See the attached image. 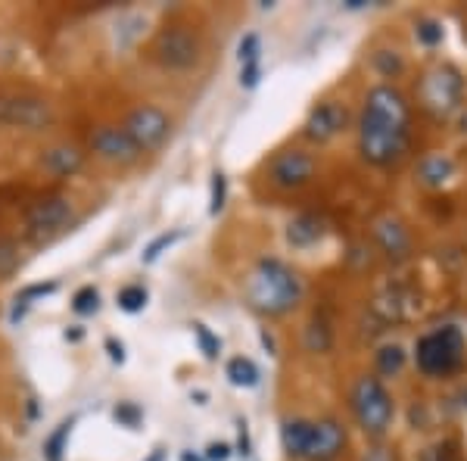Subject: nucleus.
<instances>
[{"label": "nucleus", "mask_w": 467, "mask_h": 461, "mask_svg": "<svg viewBox=\"0 0 467 461\" xmlns=\"http://www.w3.org/2000/svg\"><path fill=\"white\" fill-rule=\"evenodd\" d=\"M411 107L405 94L393 85L368 90L365 110L358 119V153L371 165H393L409 147Z\"/></svg>", "instance_id": "nucleus-1"}, {"label": "nucleus", "mask_w": 467, "mask_h": 461, "mask_svg": "<svg viewBox=\"0 0 467 461\" xmlns=\"http://www.w3.org/2000/svg\"><path fill=\"white\" fill-rule=\"evenodd\" d=\"M244 299L253 312L268 315V319H281V315H287L299 306L303 281H299V275L287 262L259 259L244 281Z\"/></svg>", "instance_id": "nucleus-2"}, {"label": "nucleus", "mask_w": 467, "mask_h": 461, "mask_svg": "<svg viewBox=\"0 0 467 461\" xmlns=\"http://www.w3.org/2000/svg\"><path fill=\"white\" fill-rule=\"evenodd\" d=\"M352 414H356L358 427L365 430L368 436H383L393 424V396L383 387L380 377H358L356 387H352Z\"/></svg>", "instance_id": "nucleus-3"}, {"label": "nucleus", "mask_w": 467, "mask_h": 461, "mask_svg": "<svg viewBox=\"0 0 467 461\" xmlns=\"http://www.w3.org/2000/svg\"><path fill=\"white\" fill-rule=\"evenodd\" d=\"M202 44L200 35L184 22H171L156 32L153 44H150V57L162 66L165 72H187L200 63Z\"/></svg>", "instance_id": "nucleus-4"}, {"label": "nucleus", "mask_w": 467, "mask_h": 461, "mask_svg": "<svg viewBox=\"0 0 467 461\" xmlns=\"http://www.w3.org/2000/svg\"><path fill=\"white\" fill-rule=\"evenodd\" d=\"M464 100V79L455 66H433L418 81V103L436 119H449Z\"/></svg>", "instance_id": "nucleus-5"}, {"label": "nucleus", "mask_w": 467, "mask_h": 461, "mask_svg": "<svg viewBox=\"0 0 467 461\" xmlns=\"http://www.w3.org/2000/svg\"><path fill=\"white\" fill-rule=\"evenodd\" d=\"M464 361V337L458 328H436L418 340V368L431 377L451 374Z\"/></svg>", "instance_id": "nucleus-6"}, {"label": "nucleus", "mask_w": 467, "mask_h": 461, "mask_svg": "<svg viewBox=\"0 0 467 461\" xmlns=\"http://www.w3.org/2000/svg\"><path fill=\"white\" fill-rule=\"evenodd\" d=\"M54 122V103L32 90H4L0 94V125L19 131H44Z\"/></svg>", "instance_id": "nucleus-7"}, {"label": "nucleus", "mask_w": 467, "mask_h": 461, "mask_svg": "<svg viewBox=\"0 0 467 461\" xmlns=\"http://www.w3.org/2000/svg\"><path fill=\"white\" fill-rule=\"evenodd\" d=\"M72 218V200L69 196H41L26 209V237L32 244H47L50 237H57L59 231L69 225Z\"/></svg>", "instance_id": "nucleus-8"}, {"label": "nucleus", "mask_w": 467, "mask_h": 461, "mask_svg": "<svg viewBox=\"0 0 467 461\" xmlns=\"http://www.w3.org/2000/svg\"><path fill=\"white\" fill-rule=\"evenodd\" d=\"M122 128L131 134V141L138 143L144 153H153V150H160L162 143L169 141L171 119H169V112L153 107V103H140V107H134L125 116Z\"/></svg>", "instance_id": "nucleus-9"}, {"label": "nucleus", "mask_w": 467, "mask_h": 461, "mask_svg": "<svg viewBox=\"0 0 467 461\" xmlns=\"http://www.w3.org/2000/svg\"><path fill=\"white\" fill-rule=\"evenodd\" d=\"M90 153L100 156L109 165H134L144 156V150L131 141V134L122 125H97L90 134Z\"/></svg>", "instance_id": "nucleus-10"}, {"label": "nucleus", "mask_w": 467, "mask_h": 461, "mask_svg": "<svg viewBox=\"0 0 467 461\" xmlns=\"http://www.w3.org/2000/svg\"><path fill=\"white\" fill-rule=\"evenodd\" d=\"M315 175V156L306 150H284L268 165V181L277 191H299Z\"/></svg>", "instance_id": "nucleus-11"}, {"label": "nucleus", "mask_w": 467, "mask_h": 461, "mask_svg": "<svg viewBox=\"0 0 467 461\" xmlns=\"http://www.w3.org/2000/svg\"><path fill=\"white\" fill-rule=\"evenodd\" d=\"M346 122H349V112H346L343 103L324 100L312 112H308V119L303 125V134L312 143H327V141H334L337 134L343 131Z\"/></svg>", "instance_id": "nucleus-12"}, {"label": "nucleus", "mask_w": 467, "mask_h": 461, "mask_svg": "<svg viewBox=\"0 0 467 461\" xmlns=\"http://www.w3.org/2000/svg\"><path fill=\"white\" fill-rule=\"evenodd\" d=\"M346 449V427L337 418H321L312 424V440L303 461H334Z\"/></svg>", "instance_id": "nucleus-13"}, {"label": "nucleus", "mask_w": 467, "mask_h": 461, "mask_svg": "<svg viewBox=\"0 0 467 461\" xmlns=\"http://www.w3.org/2000/svg\"><path fill=\"white\" fill-rule=\"evenodd\" d=\"M41 172L50 178H72L85 169V150L78 143H54L41 153Z\"/></svg>", "instance_id": "nucleus-14"}, {"label": "nucleus", "mask_w": 467, "mask_h": 461, "mask_svg": "<svg viewBox=\"0 0 467 461\" xmlns=\"http://www.w3.org/2000/svg\"><path fill=\"white\" fill-rule=\"evenodd\" d=\"M374 240H378V246L389 256V259H405V256L411 253L409 228L393 215H383L374 222Z\"/></svg>", "instance_id": "nucleus-15"}, {"label": "nucleus", "mask_w": 467, "mask_h": 461, "mask_svg": "<svg viewBox=\"0 0 467 461\" xmlns=\"http://www.w3.org/2000/svg\"><path fill=\"white\" fill-rule=\"evenodd\" d=\"M312 424L315 421H306V418H287L281 424V445H284V452H287V458L303 461L306 445L312 440Z\"/></svg>", "instance_id": "nucleus-16"}, {"label": "nucleus", "mask_w": 467, "mask_h": 461, "mask_svg": "<svg viewBox=\"0 0 467 461\" xmlns=\"http://www.w3.org/2000/svg\"><path fill=\"white\" fill-rule=\"evenodd\" d=\"M324 237V222L318 215H296L287 225V244L296 249L315 246Z\"/></svg>", "instance_id": "nucleus-17"}, {"label": "nucleus", "mask_w": 467, "mask_h": 461, "mask_svg": "<svg viewBox=\"0 0 467 461\" xmlns=\"http://www.w3.org/2000/svg\"><path fill=\"white\" fill-rule=\"evenodd\" d=\"M78 418H63L59 424L54 427V434L44 440L41 452H44V461H63L66 458V445H69V436H72V427Z\"/></svg>", "instance_id": "nucleus-18"}, {"label": "nucleus", "mask_w": 467, "mask_h": 461, "mask_svg": "<svg viewBox=\"0 0 467 461\" xmlns=\"http://www.w3.org/2000/svg\"><path fill=\"white\" fill-rule=\"evenodd\" d=\"M451 172H455V165H451L449 156H427V160L420 162L418 175L427 187H442L451 178Z\"/></svg>", "instance_id": "nucleus-19"}, {"label": "nucleus", "mask_w": 467, "mask_h": 461, "mask_svg": "<svg viewBox=\"0 0 467 461\" xmlns=\"http://www.w3.org/2000/svg\"><path fill=\"white\" fill-rule=\"evenodd\" d=\"M224 374H228V381L234 387H255L259 383V368L253 365V359H244V355H234V359L224 365Z\"/></svg>", "instance_id": "nucleus-20"}, {"label": "nucleus", "mask_w": 467, "mask_h": 461, "mask_svg": "<svg viewBox=\"0 0 467 461\" xmlns=\"http://www.w3.org/2000/svg\"><path fill=\"white\" fill-rule=\"evenodd\" d=\"M405 365V350L399 343H389V346H380L378 352V372L383 377H396L399 372H402Z\"/></svg>", "instance_id": "nucleus-21"}, {"label": "nucleus", "mask_w": 467, "mask_h": 461, "mask_svg": "<svg viewBox=\"0 0 467 461\" xmlns=\"http://www.w3.org/2000/svg\"><path fill=\"white\" fill-rule=\"evenodd\" d=\"M147 299H150V293L144 284H125L122 290L116 293V302L122 312H140V309L147 306Z\"/></svg>", "instance_id": "nucleus-22"}, {"label": "nucleus", "mask_w": 467, "mask_h": 461, "mask_svg": "<svg viewBox=\"0 0 467 461\" xmlns=\"http://www.w3.org/2000/svg\"><path fill=\"white\" fill-rule=\"evenodd\" d=\"M330 343H334V334H330L327 321H318V319H315V321L306 328V346H308L312 352H327V350H330Z\"/></svg>", "instance_id": "nucleus-23"}, {"label": "nucleus", "mask_w": 467, "mask_h": 461, "mask_svg": "<svg viewBox=\"0 0 467 461\" xmlns=\"http://www.w3.org/2000/svg\"><path fill=\"white\" fill-rule=\"evenodd\" d=\"M97 309H100V290H97L94 284L78 287L75 297H72V312L75 315H94Z\"/></svg>", "instance_id": "nucleus-24"}, {"label": "nucleus", "mask_w": 467, "mask_h": 461, "mask_svg": "<svg viewBox=\"0 0 467 461\" xmlns=\"http://www.w3.org/2000/svg\"><path fill=\"white\" fill-rule=\"evenodd\" d=\"M228 203V178L224 172H213V181H209V215H218Z\"/></svg>", "instance_id": "nucleus-25"}, {"label": "nucleus", "mask_w": 467, "mask_h": 461, "mask_svg": "<svg viewBox=\"0 0 467 461\" xmlns=\"http://www.w3.org/2000/svg\"><path fill=\"white\" fill-rule=\"evenodd\" d=\"M181 237H184V231H165V234H160V237H156V240H150V246L144 249V256H140V262H144V266H153V262L160 259V256L165 253V249L175 246Z\"/></svg>", "instance_id": "nucleus-26"}, {"label": "nucleus", "mask_w": 467, "mask_h": 461, "mask_svg": "<svg viewBox=\"0 0 467 461\" xmlns=\"http://www.w3.org/2000/svg\"><path fill=\"white\" fill-rule=\"evenodd\" d=\"M237 59H240V66H259V63H262V37L255 35V32L240 37V44H237Z\"/></svg>", "instance_id": "nucleus-27"}, {"label": "nucleus", "mask_w": 467, "mask_h": 461, "mask_svg": "<svg viewBox=\"0 0 467 461\" xmlns=\"http://www.w3.org/2000/svg\"><path fill=\"white\" fill-rule=\"evenodd\" d=\"M19 268V246L13 237H0V281L13 275Z\"/></svg>", "instance_id": "nucleus-28"}, {"label": "nucleus", "mask_w": 467, "mask_h": 461, "mask_svg": "<svg viewBox=\"0 0 467 461\" xmlns=\"http://www.w3.org/2000/svg\"><path fill=\"white\" fill-rule=\"evenodd\" d=\"M191 328H193V337H197V343H200L202 355H206L209 361H215V359H218V352H222V340H218L202 321H193Z\"/></svg>", "instance_id": "nucleus-29"}, {"label": "nucleus", "mask_w": 467, "mask_h": 461, "mask_svg": "<svg viewBox=\"0 0 467 461\" xmlns=\"http://www.w3.org/2000/svg\"><path fill=\"white\" fill-rule=\"evenodd\" d=\"M414 35H418V41L424 44V47H436V44L442 41V26L436 19H420L418 26H414Z\"/></svg>", "instance_id": "nucleus-30"}, {"label": "nucleus", "mask_w": 467, "mask_h": 461, "mask_svg": "<svg viewBox=\"0 0 467 461\" xmlns=\"http://www.w3.org/2000/svg\"><path fill=\"white\" fill-rule=\"evenodd\" d=\"M112 418H116L122 427L134 430L140 421H144V412H140V405H134V403H119L116 408H112Z\"/></svg>", "instance_id": "nucleus-31"}, {"label": "nucleus", "mask_w": 467, "mask_h": 461, "mask_svg": "<svg viewBox=\"0 0 467 461\" xmlns=\"http://www.w3.org/2000/svg\"><path fill=\"white\" fill-rule=\"evenodd\" d=\"M59 290L57 281H47V284H28L19 290V302H32V299H41V297H54V293Z\"/></svg>", "instance_id": "nucleus-32"}, {"label": "nucleus", "mask_w": 467, "mask_h": 461, "mask_svg": "<svg viewBox=\"0 0 467 461\" xmlns=\"http://www.w3.org/2000/svg\"><path fill=\"white\" fill-rule=\"evenodd\" d=\"M374 63H378V69H380L383 75H396L399 69H402V59H399L396 54L389 57V50H380V54L374 57Z\"/></svg>", "instance_id": "nucleus-33"}, {"label": "nucleus", "mask_w": 467, "mask_h": 461, "mask_svg": "<svg viewBox=\"0 0 467 461\" xmlns=\"http://www.w3.org/2000/svg\"><path fill=\"white\" fill-rule=\"evenodd\" d=\"M231 456V445L228 443H213L206 449V461H228Z\"/></svg>", "instance_id": "nucleus-34"}, {"label": "nucleus", "mask_w": 467, "mask_h": 461, "mask_svg": "<svg viewBox=\"0 0 467 461\" xmlns=\"http://www.w3.org/2000/svg\"><path fill=\"white\" fill-rule=\"evenodd\" d=\"M237 449H240V456H250V430H246V421H240L237 424Z\"/></svg>", "instance_id": "nucleus-35"}, {"label": "nucleus", "mask_w": 467, "mask_h": 461, "mask_svg": "<svg viewBox=\"0 0 467 461\" xmlns=\"http://www.w3.org/2000/svg\"><path fill=\"white\" fill-rule=\"evenodd\" d=\"M107 350H109V359H112V361H119V365H122V361H125V346L119 343L116 337H107Z\"/></svg>", "instance_id": "nucleus-36"}, {"label": "nucleus", "mask_w": 467, "mask_h": 461, "mask_svg": "<svg viewBox=\"0 0 467 461\" xmlns=\"http://www.w3.org/2000/svg\"><path fill=\"white\" fill-rule=\"evenodd\" d=\"M365 461H393V456H389V449H371Z\"/></svg>", "instance_id": "nucleus-37"}, {"label": "nucleus", "mask_w": 467, "mask_h": 461, "mask_svg": "<svg viewBox=\"0 0 467 461\" xmlns=\"http://www.w3.org/2000/svg\"><path fill=\"white\" fill-rule=\"evenodd\" d=\"M259 340H262V346H265V350H268V355H277V346H275V340H271V334H268L265 328H262Z\"/></svg>", "instance_id": "nucleus-38"}, {"label": "nucleus", "mask_w": 467, "mask_h": 461, "mask_svg": "<svg viewBox=\"0 0 467 461\" xmlns=\"http://www.w3.org/2000/svg\"><path fill=\"white\" fill-rule=\"evenodd\" d=\"M144 461H165V449L160 445V449H153V452H150V456H147Z\"/></svg>", "instance_id": "nucleus-39"}, {"label": "nucleus", "mask_w": 467, "mask_h": 461, "mask_svg": "<svg viewBox=\"0 0 467 461\" xmlns=\"http://www.w3.org/2000/svg\"><path fill=\"white\" fill-rule=\"evenodd\" d=\"M181 461H206V458H200V456H191V452H184V456H181Z\"/></svg>", "instance_id": "nucleus-40"}]
</instances>
